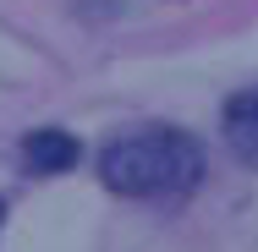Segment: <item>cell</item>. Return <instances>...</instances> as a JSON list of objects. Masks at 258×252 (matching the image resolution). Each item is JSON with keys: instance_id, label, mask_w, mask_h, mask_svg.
I'll list each match as a JSON object with an SVG mask.
<instances>
[{"instance_id": "1", "label": "cell", "mask_w": 258, "mask_h": 252, "mask_svg": "<svg viewBox=\"0 0 258 252\" xmlns=\"http://www.w3.org/2000/svg\"><path fill=\"white\" fill-rule=\"evenodd\" d=\"M99 176L121 198H181L204 181V148L198 137L176 126H149V132L104 143Z\"/></svg>"}, {"instance_id": "2", "label": "cell", "mask_w": 258, "mask_h": 252, "mask_svg": "<svg viewBox=\"0 0 258 252\" xmlns=\"http://www.w3.org/2000/svg\"><path fill=\"white\" fill-rule=\"evenodd\" d=\"M77 159H83L77 137L60 132V126H39V132L22 137V164H28L33 176H60V170H72Z\"/></svg>"}, {"instance_id": "3", "label": "cell", "mask_w": 258, "mask_h": 252, "mask_svg": "<svg viewBox=\"0 0 258 252\" xmlns=\"http://www.w3.org/2000/svg\"><path fill=\"white\" fill-rule=\"evenodd\" d=\"M225 143L242 164L258 170V88H247V94H236L225 104Z\"/></svg>"}, {"instance_id": "4", "label": "cell", "mask_w": 258, "mask_h": 252, "mask_svg": "<svg viewBox=\"0 0 258 252\" xmlns=\"http://www.w3.org/2000/svg\"><path fill=\"white\" fill-rule=\"evenodd\" d=\"M0 219H6V208H0Z\"/></svg>"}]
</instances>
